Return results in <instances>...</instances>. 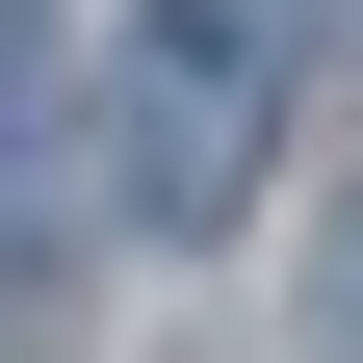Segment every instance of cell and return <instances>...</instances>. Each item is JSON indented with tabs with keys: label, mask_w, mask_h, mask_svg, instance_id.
Instances as JSON below:
<instances>
[{
	"label": "cell",
	"mask_w": 363,
	"mask_h": 363,
	"mask_svg": "<svg viewBox=\"0 0 363 363\" xmlns=\"http://www.w3.org/2000/svg\"><path fill=\"white\" fill-rule=\"evenodd\" d=\"M286 52H311V0H156V52H130V104H104V208H130V234H208V208H259Z\"/></svg>",
	"instance_id": "cell-1"
},
{
	"label": "cell",
	"mask_w": 363,
	"mask_h": 363,
	"mask_svg": "<svg viewBox=\"0 0 363 363\" xmlns=\"http://www.w3.org/2000/svg\"><path fill=\"white\" fill-rule=\"evenodd\" d=\"M52 130V0H0V156Z\"/></svg>",
	"instance_id": "cell-2"
},
{
	"label": "cell",
	"mask_w": 363,
	"mask_h": 363,
	"mask_svg": "<svg viewBox=\"0 0 363 363\" xmlns=\"http://www.w3.org/2000/svg\"><path fill=\"white\" fill-rule=\"evenodd\" d=\"M311 363H363V208L311 234Z\"/></svg>",
	"instance_id": "cell-3"
}]
</instances>
